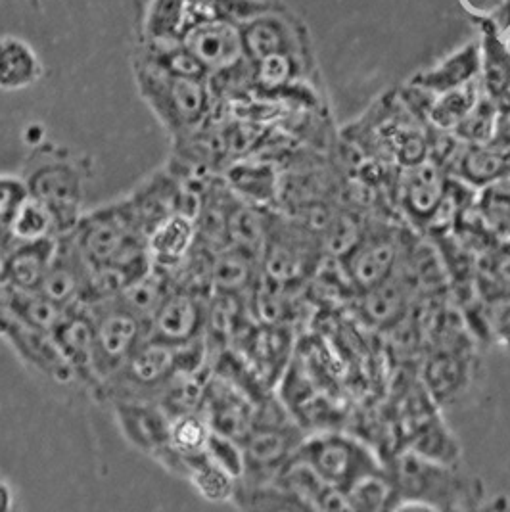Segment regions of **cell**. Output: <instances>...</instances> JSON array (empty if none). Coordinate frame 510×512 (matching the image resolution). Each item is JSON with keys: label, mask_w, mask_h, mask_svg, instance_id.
Segmentation results:
<instances>
[{"label": "cell", "mask_w": 510, "mask_h": 512, "mask_svg": "<svg viewBox=\"0 0 510 512\" xmlns=\"http://www.w3.org/2000/svg\"><path fill=\"white\" fill-rule=\"evenodd\" d=\"M41 77V64L33 48L14 37L0 39V89L22 91Z\"/></svg>", "instance_id": "21"}, {"label": "cell", "mask_w": 510, "mask_h": 512, "mask_svg": "<svg viewBox=\"0 0 510 512\" xmlns=\"http://www.w3.org/2000/svg\"><path fill=\"white\" fill-rule=\"evenodd\" d=\"M85 177L83 162L58 148H43L35 152V160H29L24 175L29 196L54 215L60 236L70 234L83 217Z\"/></svg>", "instance_id": "3"}, {"label": "cell", "mask_w": 510, "mask_h": 512, "mask_svg": "<svg viewBox=\"0 0 510 512\" xmlns=\"http://www.w3.org/2000/svg\"><path fill=\"white\" fill-rule=\"evenodd\" d=\"M294 455L328 486L340 491H348L363 478L386 470V465L367 443L342 432H323L303 438Z\"/></svg>", "instance_id": "5"}, {"label": "cell", "mask_w": 510, "mask_h": 512, "mask_svg": "<svg viewBox=\"0 0 510 512\" xmlns=\"http://www.w3.org/2000/svg\"><path fill=\"white\" fill-rule=\"evenodd\" d=\"M70 236L91 267L148 250L146 233L129 198L83 213Z\"/></svg>", "instance_id": "4"}, {"label": "cell", "mask_w": 510, "mask_h": 512, "mask_svg": "<svg viewBox=\"0 0 510 512\" xmlns=\"http://www.w3.org/2000/svg\"><path fill=\"white\" fill-rule=\"evenodd\" d=\"M139 87L173 139H188L204 127L211 112V93L204 77L175 75L148 60L139 70Z\"/></svg>", "instance_id": "2"}, {"label": "cell", "mask_w": 510, "mask_h": 512, "mask_svg": "<svg viewBox=\"0 0 510 512\" xmlns=\"http://www.w3.org/2000/svg\"><path fill=\"white\" fill-rule=\"evenodd\" d=\"M58 238L12 242L0 259V290L39 292L56 254Z\"/></svg>", "instance_id": "14"}, {"label": "cell", "mask_w": 510, "mask_h": 512, "mask_svg": "<svg viewBox=\"0 0 510 512\" xmlns=\"http://www.w3.org/2000/svg\"><path fill=\"white\" fill-rule=\"evenodd\" d=\"M407 298H409L407 280L397 279L394 273L390 279L365 290L363 313L374 325L390 326L405 313Z\"/></svg>", "instance_id": "24"}, {"label": "cell", "mask_w": 510, "mask_h": 512, "mask_svg": "<svg viewBox=\"0 0 510 512\" xmlns=\"http://www.w3.org/2000/svg\"><path fill=\"white\" fill-rule=\"evenodd\" d=\"M386 476L394 488L392 511L464 509L484 495L482 480L468 478L459 466L428 459L407 447L390 459Z\"/></svg>", "instance_id": "1"}, {"label": "cell", "mask_w": 510, "mask_h": 512, "mask_svg": "<svg viewBox=\"0 0 510 512\" xmlns=\"http://www.w3.org/2000/svg\"><path fill=\"white\" fill-rule=\"evenodd\" d=\"M52 338L64 359L68 361L77 382L89 386L93 392L98 388L94 355V317L87 303H77L70 307L62 321L52 330Z\"/></svg>", "instance_id": "10"}, {"label": "cell", "mask_w": 510, "mask_h": 512, "mask_svg": "<svg viewBox=\"0 0 510 512\" xmlns=\"http://www.w3.org/2000/svg\"><path fill=\"white\" fill-rule=\"evenodd\" d=\"M476 106L474 94L468 89H453L447 93H441L440 100L432 104V121L441 129H455L468 112Z\"/></svg>", "instance_id": "31"}, {"label": "cell", "mask_w": 510, "mask_h": 512, "mask_svg": "<svg viewBox=\"0 0 510 512\" xmlns=\"http://www.w3.org/2000/svg\"><path fill=\"white\" fill-rule=\"evenodd\" d=\"M206 455L209 461L227 470L236 480L244 476L246 459H244V447L238 440L211 430L208 445H206Z\"/></svg>", "instance_id": "32"}, {"label": "cell", "mask_w": 510, "mask_h": 512, "mask_svg": "<svg viewBox=\"0 0 510 512\" xmlns=\"http://www.w3.org/2000/svg\"><path fill=\"white\" fill-rule=\"evenodd\" d=\"M242 41H244L246 56L254 62H259L273 54H279L284 45V37H282L279 24H275L271 20H257L254 24L248 25L242 31Z\"/></svg>", "instance_id": "30"}, {"label": "cell", "mask_w": 510, "mask_h": 512, "mask_svg": "<svg viewBox=\"0 0 510 512\" xmlns=\"http://www.w3.org/2000/svg\"><path fill=\"white\" fill-rule=\"evenodd\" d=\"M472 380V365L466 351L457 348H441L434 351L424 367L422 382L432 401L445 403L466 392Z\"/></svg>", "instance_id": "17"}, {"label": "cell", "mask_w": 510, "mask_h": 512, "mask_svg": "<svg viewBox=\"0 0 510 512\" xmlns=\"http://www.w3.org/2000/svg\"><path fill=\"white\" fill-rule=\"evenodd\" d=\"M0 338L14 350L27 367L56 384L77 382L68 361L58 350L50 332L25 325L18 317L0 307Z\"/></svg>", "instance_id": "9"}, {"label": "cell", "mask_w": 510, "mask_h": 512, "mask_svg": "<svg viewBox=\"0 0 510 512\" xmlns=\"http://www.w3.org/2000/svg\"><path fill=\"white\" fill-rule=\"evenodd\" d=\"M0 307L8 313L24 321L25 325L41 328L50 332L62 321L68 309L60 307L58 303L50 302L41 292H4L0 298Z\"/></svg>", "instance_id": "23"}, {"label": "cell", "mask_w": 510, "mask_h": 512, "mask_svg": "<svg viewBox=\"0 0 510 512\" xmlns=\"http://www.w3.org/2000/svg\"><path fill=\"white\" fill-rule=\"evenodd\" d=\"M259 64V70H257V81L267 87V89H275L282 85L288 77H290V60L286 58L284 52L279 54H273V56H267L263 60L257 62Z\"/></svg>", "instance_id": "37"}, {"label": "cell", "mask_w": 510, "mask_h": 512, "mask_svg": "<svg viewBox=\"0 0 510 512\" xmlns=\"http://www.w3.org/2000/svg\"><path fill=\"white\" fill-rule=\"evenodd\" d=\"M349 511H392L394 488L386 476V470L372 474L344 491Z\"/></svg>", "instance_id": "28"}, {"label": "cell", "mask_w": 510, "mask_h": 512, "mask_svg": "<svg viewBox=\"0 0 510 512\" xmlns=\"http://www.w3.org/2000/svg\"><path fill=\"white\" fill-rule=\"evenodd\" d=\"M463 2H466L476 12H493L501 4H505V0H463Z\"/></svg>", "instance_id": "39"}, {"label": "cell", "mask_w": 510, "mask_h": 512, "mask_svg": "<svg viewBox=\"0 0 510 512\" xmlns=\"http://www.w3.org/2000/svg\"><path fill=\"white\" fill-rule=\"evenodd\" d=\"M209 434H211V426L202 411L179 415L171 419L169 447L185 461L190 470V466L194 465L202 455H206Z\"/></svg>", "instance_id": "25"}, {"label": "cell", "mask_w": 510, "mask_h": 512, "mask_svg": "<svg viewBox=\"0 0 510 512\" xmlns=\"http://www.w3.org/2000/svg\"><path fill=\"white\" fill-rule=\"evenodd\" d=\"M177 45L186 48L208 73L232 70L246 56L242 31L227 20L194 25Z\"/></svg>", "instance_id": "11"}, {"label": "cell", "mask_w": 510, "mask_h": 512, "mask_svg": "<svg viewBox=\"0 0 510 512\" xmlns=\"http://www.w3.org/2000/svg\"><path fill=\"white\" fill-rule=\"evenodd\" d=\"M486 279L493 294H510V242L497 248L489 257Z\"/></svg>", "instance_id": "36"}, {"label": "cell", "mask_w": 510, "mask_h": 512, "mask_svg": "<svg viewBox=\"0 0 510 512\" xmlns=\"http://www.w3.org/2000/svg\"><path fill=\"white\" fill-rule=\"evenodd\" d=\"M114 415L123 438L152 459L169 443L171 419L160 401L125 399L114 401Z\"/></svg>", "instance_id": "12"}, {"label": "cell", "mask_w": 510, "mask_h": 512, "mask_svg": "<svg viewBox=\"0 0 510 512\" xmlns=\"http://www.w3.org/2000/svg\"><path fill=\"white\" fill-rule=\"evenodd\" d=\"M94 317L96 355L94 367L98 388L116 376L140 342L148 338V326L117 298L89 305ZM94 392V394H96Z\"/></svg>", "instance_id": "6"}, {"label": "cell", "mask_w": 510, "mask_h": 512, "mask_svg": "<svg viewBox=\"0 0 510 512\" xmlns=\"http://www.w3.org/2000/svg\"><path fill=\"white\" fill-rule=\"evenodd\" d=\"M447 177L440 163L428 160L407 165L401 177V202L415 217L430 221L445 198Z\"/></svg>", "instance_id": "18"}, {"label": "cell", "mask_w": 510, "mask_h": 512, "mask_svg": "<svg viewBox=\"0 0 510 512\" xmlns=\"http://www.w3.org/2000/svg\"><path fill=\"white\" fill-rule=\"evenodd\" d=\"M89 271H91L89 261L79 252L70 234L58 236L56 254L48 267L47 277L43 280L39 292L47 296L50 302L58 303L64 309H70L77 303H83Z\"/></svg>", "instance_id": "15"}, {"label": "cell", "mask_w": 510, "mask_h": 512, "mask_svg": "<svg viewBox=\"0 0 510 512\" xmlns=\"http://www.w3.org/2000/svg\"><path fill=\"white\" fill-rule=\"evenodd\" d=\"M476 66H478L476 58L470 52H466V54L453 58L451 62H445L438 70L424 75L420 79V85L428 91L440 94L459 89L474 75Z\"/></svg>", "instance_id": "29"}, {"label": "cell", "mask_w": 510, "mask_h": 512, "mask_svg": "<svg viewBox=\"0 0 510 512\" xmlns=\"http://www.w3.org/2000/svg\"><path fill=\"white\" fill-rule=\"evenodd\" d=\"M14 509V489L0 478V512L12 511Z\"/></svg>", "instance_id": "38"}, {"label": "cell", "mask_w": 510, "mask_h": 512, "mask_svg": "<svg viewBox=\"0 0 510 512\" xmlns=\"http://www.w3.org/2000/svg\"><path fill=\"white\" fill-rule=\"evenodd\" d=\"M225 185L248 204L267 208L279 196V177L271 163L240 160L227 167Z\"/></svg>", "instance_id": "20"}, {"label": "cell", "mask_w": 510, "mask_h": 512, "mask_svg": "<svg viewBox=\"0 0 510 512\" xmlns=\"http://www.w3.org/2000/svg\"><path fill=\"white\" fill-rule=\"evenodd\" d=\"M482 321L497 346L510 350V294H491L482 309Z\"/></svg>", "instance_id": "33"}, {"label": "cell", "mask_w": 510, "mask_h": 512, "mask_svg": "<svg viewBox=\"0 0 510 512\" xmlns=\"http://www.w3.org/2000/svg\"><path fill=\"white\" fill-rule=\"evenodd\" d=\"M27 196H29V190L25 185L24 177L0 175V233L8 234L12 217Z\"/></svg>", "instance_id": "34"}, {"label": "cell", "mask_w": 510, "mask_h": 512, "mask_svg": "<svg viewBox=\"0 0 510 512\" xmlns=\"http://www.w3.org/2000/svg\"><path fill=\"white\" fill-rule=\"evenodd\" d=\"M8 236L12 242H37L45 238H58L56 219L43 202L27 196L22 206L14 213Z\"/></svg>", "instance_id": "26"}, {"label": "cell", "mask_w": 510, "mask_h": 512, "mask_svg": "<svg viewBox=\"0 0 510 512\" xmlns=\"http://www.w3.org/2000/svg\"><path fill=\"white\" fill-rule=\"evenodd\" d=\"M303 438L296 428L284 420H265L257 415L254 428L244 438V476L238 480L242 486H263L275 482L282 466L296 453Z\"/></svg>", "instance_id": "8"}, {"label": "cell", "mask_w": 510, "mask_h": 512, "mask_svg": "<svg viewBox=\"0 0 510 512\" xmlns=\"http://www.w3.org/2000/svg\"><path fill=\"white\" fill-rule=\"evenodd\" d=\"M510 171V152L493 144H470L457 160V175L470 187L484 188Z\"/></svg>", "instance_id": "22"}, {"label": "cell", "mask_w": 510, "mask_h": 512, "mask_svg": "<svg viewBox=\"0 0 510 512\" xmlns=\"http://www.w3.org/2000/svg\"><path fill=\"white\" fill-rule=\"evenodd\" d=\"M198 242V223L185 213H173L150 229L146 236L152 265L167 273H177Z\"/></svg>", "instance_id": "16"}, {"label": "cell", "mask_w": 510, "mask_h": 512, "mask_svg": "<svg viewBox=\"0 0 510 512\" xmlns=\"http://www.w3.org/2000/svg\"><path fill=\"white\" fill-rule=\"evenodd\" d=\"M290 334L286 326L263 325L246 334V361L263 384H273L288 357Z\"/></svg>", "instance_id": "19"}, {"label": "cell", "mask_w": 510, "mask_h": 512, "mask_svg": "<svg viewBox=\"0 0 510 512\" xmlns=\"http://www.w3.org/2000/svg\"><path fill=\"white\" fill-rule=\"evenodd\" d=\"M486 85L493 96H501L510 87V56L501 48L487 52Z\"/></svg>", "instance_id": "35"}, {"label": "cell", "mask_w": 510, "mask_h": 512, "mask_svg": "<svg viewBox=\"0 0 510 512\" xmlns=\"http://www.w3.org/2000/svg\"><path fill=\"white\" fill-rule=\"evenodd\" d=\"M399 261V242L386 231L363 234L344 254V271L348 279L359 288L372 286L390 279Z\"/></svg>", "instance_id": "13"}, {"label": "cell", "mask_w": 510, "mask_h": 512, "mask_svg": "<svg viewBox=\"0 0 510 512\" xmlns=\"http://www.w3.org/2000/svg\"><path fill=\"white\" fill-rule=\"evenodd\" d=\"M211 288L181 279L175 280L148 323V338L169 346H185L204 336Z\"/></svg>", "instance_id": "7"}, {"label": "cell", "mask_w": 510, "mask_h": 512, "mask_svg": "<svg viewBox=\"0 0 510 512\" xmlns=\"http://www.w3.org/2000/svg\"><path fill=\"white\" fill-rule=\"evenodd\" d=\"M186 480L209 503H229L234 499L238 486V480L221 466L209 461L208 455H202L190 466Z\"/></svg>", "instance_id": "27"}]
</instances>
